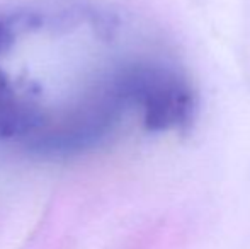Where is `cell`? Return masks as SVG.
I'll use <instances>...</instances> for the list:
<instances>
[{
	"label": "cell",
	"mask_w": 250,
	"mask_h": 249,
	"mask_svg": "<svg viewBox=\"0 0 250 249\" xmlns=\"http://www.w3.org/2000/svg\"><path fill=\"white\" fill-rule=\"evenodd\" d=\"M48 116L36 101L17 89L14 80L0 70V138L24 145Z\"/></svg>",
	"instance_id": "obj_1"
},
{
	"label": "cell",
	"mask_w": 250,
	"mask_h": 249,
	"mask_svg": "<svg viewBox=\"0 0 250 249\" xmlns=\"http://www.w3.org/2000/svg\"><path fill=\"white\" fill-rule=\"evenodd\" d=\"M44 21L46 14L33 9L0 14V55L9 51L19 36L43 26Z\"/></svg>",
	"instance_id": "obj_2"
}]
</instances>
